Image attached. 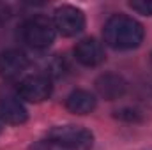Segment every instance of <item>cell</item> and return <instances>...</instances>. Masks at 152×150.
Listing matches in <instances>:
<instances>
[{
  "mask_svg": "<svg viewBox=\"0 0 152 150\" xmlns=\"http://www.w3.org/2000/svg\"><path fill=\"white\" fill-rule=\"evenodd\" d=\"M103 36L104 42L115 50H133L143 42L145 30L134 18L127 14H113L106 21Z\"/></svg>",
  "mask_w": 152,
  "mask_h": 150,
  "instance_id": "6da1fadb",
  "label": "cell"
},
{
  "mask_svg": "<svg viewBox=\"0 0 152 150\" xmlns=\"http://www.w3.org/2000/svg\"><path fill=\"white\" fill-rule=\"evenodd\" d=\"M48 141L67 150H88L94 145V134L81 125H55L48 131Z\"/></svg>",
  "mask_w": 152,
  "mask_h": 150,
  "instance_id": "7a4b0ae2",
  "label": "cell"
},
{
  "mask_svg": "<svg viewBox=\"0 0 152 150\" xmlns=\"http://www.w3.org/2000/svg\"><path fill=\"white\" fill-rule=\"evenodd\" d=\"M57 30L53 25V20L46 16H34L23 25V39L27 44H30L36 50L50 48L55 41Z\"/></svg>",
  "mask_w": 152,
  "mask_h": 150,
  "instance_id": "3957f363",
  "label": "cell"
},
{
  "mask_svg": "<svg viewBox=\"0 0 152 150\" xmlns=\"http://www.w3.org/2000/svg\"><path fill=\"white\" fill-rule=\"evenodd\" d=\"M53 25L64 37H75L85 28V14L75 5H60L53 12Z\"/></svg>",
  "mask_w": 152,
  "mask_h": 150,
  "instance_id": "277c9868",
  "label": "cell"
},
{
  "mask_svg": "<svg viewBox=\"0 0 152 150\" xmlns=\"http://www.w3.org/2000/svg\"><path fill=\"white\" fill-rule=\"evenodd\" d=\"M18 97L28 103H42L51 95V81L44 74H32L27 76L20 81L18 88Z\"/></svg>",
  "mask_w": 152,
  "mask_h": 150,
  "instance_id": "5b68a950",
  "label": "cell"
},
{
  "mask_svg": "<svg viewBox=\"0 0 152 150\" xmlns=\"http://www.w3.org/2000/svg\"><path fill=\"white\" fill-rule=\"evenodd\" d=\"M28 58L20 50H7L0 53V78L18 79L28 69Z\"/></svg>",
  "mask_w": 152,
  "mask_h": 150,
  "instance_id": "8992f818",
  "label": "cell"
},
{
  "mask_svg": "<svg viewBox=\"0 0 152 150\" xmlns=\"http://www.w3.org/2000/svg\"><path fill=\"white\" fill-rule=\"evenodd\" d=\"M75 57H76V60L81 66H85V67H97L106 58L103 44L94 37L81 39L75 46Z\"/></svg>",
  "mask_w": 152,
  "mask_h": 150,
  "instance_id": "52a82bcc",
  "label": "cell"
},
{
  "mask_svg": "<svg viewBox=\"0 0 152 150\" xmlns=\"http://www.w3.org/2000/svg\"><path fill=\"white\" fill-rule=\"evenodd\" d=\"M0 118L11 125H21L28 120V111L18 95L5 94L0 97Z\"/></svg>",
  "mask_w": 152,
  "mask_h": 150,
  "instance_id": "ba28073f",
  "label": "cell"
},
{
  "mask_svg": "<svg viewBox=\"0 0 152 150\" xmlns=\"http://www.w3.org/2000/svg\"><path fill=\"white\" fill-rule=\"evenodd\" d=\"M96 90L101 97H104L106 101H115L120 99L126 90H127V81L120 74L115 73H104L96 79Z\"/></svg>",
  "mask_w": 152,
  "mask_h": 150,
  "instance_id": "9c48e42d",
  "label": "cell"
},
{
  "mask_svg": "<svg viewBox=\"0 0 152 150\" xmlns=\"http://www.w3.org/2000/svg\"><path fill=\"white\" fill-rule=\"evenodd\" d=\"M96 97L94 94H90L88 90H83V88H76L73 90L67 99H66V108L75 115H88L96 110Z\"/></svg>",
  "mask_w": 152,
  "mask_h": 150,
  "instance_id": "30bf717a",
  "label": "cell"
},
{
  "mask_svg": "<svg viewBox=\"0 0 152 150\" xmlns=\"http://www.w3.org/2000/svg\"><path fill=\"white\" fill-rule=\"evenodd\" d=\"M115 118L124 120V122H142L145 118V110L138 106H124L115 111Z\"/></svg>",
  "mask_w": 152,
  "mask_h": 150,
  "instance_id": "8fae6325",
  "label": "cell"
},
{
  "mask_svg": "<svg viewBox=\"0 0 152 150\" xmlns=\"http://www.w3.org/2000/svg\"><path fill=\"white\" fill-rule=\"evenodd\" d=\"M129 7L133 11H136L138 14L152 16V0H133V2H129Z\"/></svg>",
  "mask_w": 152,
  "mask_h": 150,
  "instance_id": "7c38bea8",
  "label": "cell"
},
{
  "mask_svg": "<svg viewBox=\"0 0 152 150\" xmlns=\"http://www.w3.org/2000/svg\"><path fill=\"white\" fill-rule=\"evenodd\" d=\"M7 16H9V11H7V7L0 4V25H2V23L7 20Z\"/></svg>",
  "mask_w": 152,
  "mask_h": 150,
  "instance_id": "4fadbf2b",
  "label": "cell"
},
{
  "mask_svg": "<svg viewBox=\"0 0 152 150\" xmlns=\"http://www.w3.org/2000/svg\"><path fill=\"white\" fill-rule=\"evenodd\" d=\"M2 127H4V122H2V118H0V133H2Z\"/></svg>",
  "mask_w": 152,
  "mask_h": 150,
  "instance_id": "5bb4252c",
  "label": "cell"
},
{
  "mask_svg": "<svg viewBox=\"0 0 152 150\" xmlns=\"http://www.w3.org/2000/svg\"><path fill=\"white\" fill-rule=\"evenodd\" d=\"M151 64H152V55H151Z\"/></svg>",
  "mask_w": 152,
  "mask_h": 150,
  "instance_id": "9a60e30c",
  "label": "cell"
}]
</instances>
